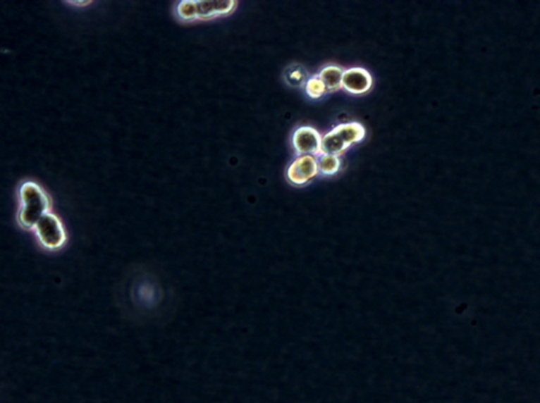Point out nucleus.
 <instances>
[{"mask_svg":"<svg viewBox=\"0 0 540 403\" xmlns=\"http://www.w3.org/2000/svg\"><path fill=\"white\" fill-rule=\"evenodd\" d=\"M18 222L25 228H33L42 216L49 213L50 200L37 184L27 182L20 188Z\"/></svg>","mask_w":540,"mask_h":403,"instance_id":"1","label":"nucleus"},{"mask_svg":"<svg viewBox=\"0 0 540 403\" xmlns=\"http://www.w3.org/2000/svg\"><path fill=\"white\" fill-rule=\"evenodd\" d=\"M34 229L42 245L48 249H57L65 244L66 232L63 224L50 212L40 218Z\"/></svg>","mask_w":540,"mask_h":403,"instance_id":"2","label":"nucleus"},{"mask_svg":"<svg viewBox=\"0 0 540 403\" xmlns=\"http://www.w3.org/2000/svg\"><path fill=\"white\" fill-rule=\"evenodd\" d=\"M293 145L299 156H317L322 154V137L312 127L303 126L297 128L293 132Z\"/></svg>","mask_w":540,"mask_h":403,"instance_id":"3","label":"nucleus"},{"mask_svg":"<svg viewBox=\"0 0 540 403\" xmlns=\"http://www.w3.org/2000/svg\"><path fill=\"white\" fill-rule=\"evenodd\" d=\"M319 171L316 156H300L291 163L287 169V179L295 185H305L317 177Z\"/></svg>","mask_w":540,"mask_h":403,"instance_id":"4","label":"nucleus"},{"mask_svg":"<svg viewBox=\"0 0 540 403\" xmlns=\"http://www.w3.org/2000/svg\"><path fill=\"white\" fill-rule=\"evenodd\" d=\"M373 86L371 73L364 68L355 67L345 70L342 80V88L350 94H364Z\"/></svg>","mask_w":540,"mask_h":403,"instance_id":"5","label":"nucleus"},{"mask_svg":"<svg viewBox=\"0 0 540 403\" xmlns=\"http://www.w3.org/2000/svg\"><path fill=\"white\" fill-rule=\"evenodd\" d=\"M237 2L233 0H207V1H197V17L200 18H211V17L225 15L231 13L235 8Z\"/></svg>","mask_w":540,"mask_h":403,"instance_id":"6","label":"nucleus"},{"mask_svg":"<svg viewBox=\"0 0 540 403\" xmlns=\"http://www.w3.org/2000/svg\"><path fill=\"white\" fill-rule=\"evenodd\" d=\"M333 130L338 133L343 140L344 143L350 147L354 144L360 143L364 140L367 131H365L363 125L359 123H346V124H340L333 128Z\"/></svg>","mask_w":540,"mask_h":403,"instance_id":"7","label":"nucleus"},{"mask_svg":"<svg viewBox=\"0 0 540 403\" xmlns=\"http://www.w3.org/2000/svg\"><path fill=\"white\" fill-rule=\"evenodd\" d=\"M344 71L338 66H326L321 70L319 78L326 86L329 92H335L342 88Z\"/></svg>","mask_w":540,"mask_h":403,"instance_id":"8","label":"nucleus"},{"mask_svg":"<svg viewBox=\"0 0 540 403\" xmlns=\"http://www.w3.org/2000/svg\"><path fill=\"white\" fill-rule=\"evenodd\" d=\"M137 286L138 287H135V292H136L135 300L136 299L138 301L137 303H144L145 301L144 307H153L150 302L151 301L157 302V298L159 296V292L155 290L154 284L151 283L150 281H144V283H140Z\"/></svg>","mask_w":540,"mask_h":403,"instance_id":"9","label":"nucleus"},{"mask_svg":"<svg viewBox=\"0 0 540 403\" xmlns=\"http://www.w3.org/2000/svg\"><path fill=\"white\" fill-rule=\"evenodd\" d=\"M319 171L323 175H333L339 171L341 167V160L339 156L333 154H321L318 159Z\"/></svg>","mask_w":540,"mask_h":403,"instance_id":"10","label":"nucleus"},{"mask_svg":"<svg viewBox=\"0 0 540 403\" xmlns=\"http://www.w3.org/2000/svg\"><path fill=\"white\" fill-rule=\"evenodd\" d=\"M285 78L287 82L293 87H301L306 85V71L300 65H293L285 72Z\"/></svg>","mask_w":540,"mask_h":403,"instance_id":"11","label":"nucleus"},{"mask_svg":"<svg viewBox=\"0 0 540 403\" xmlns=\"http://www.w3.org/2000/svg\"><path fill=\"white\" fill-rule=\"evenodd\" d=\"M305 91L306 94L312 99H321L325 93L329 92L326 86H325L322 80L319 78V75L312 76V78L307 80L305 85Z\"/></svg>","mask_w":540,"mask_h":403,"instance_id":"12","label":"nucleus"},{"mask_svg":"<svg viewBox=\"0 0 540 403\" xmlns=\"http://www.w3.org/2000/svg\"><path fill=\"white\" fill-rule=\"evenodd\" d=\"M178 14L185 20L195 18L197 17V1H192V0L180 1L178 6Z\"/></svg>","mask_w":540,"mask_h":403,"instance_id":"13","label":"nucleus"}]
</instances>
